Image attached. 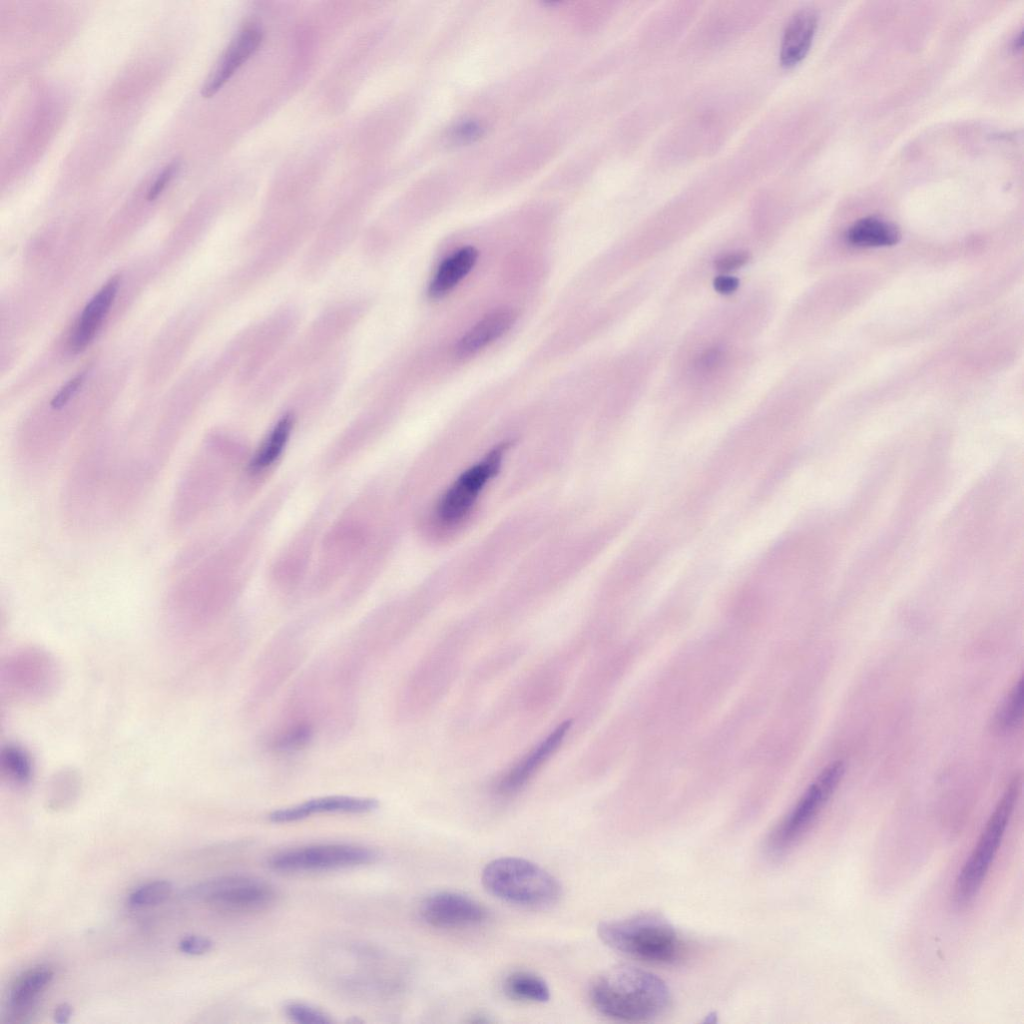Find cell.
I'll return each mask as SVG.
<instances>
[{"label":"cell","mask_w":1024,"mask_h":1024,"mask_svg":"<svg viewBox=\"0 0 1024 1024\" xmlns=\"http://www.w3.org/2000/svg\"><path fill=\"white\" fill-rule=\"evenodd\" d=\"M378 854L353 844H315L288 849L270 857L269 866L280 872H314L373 863Z\"/></svg>","instance_id":"9"},{"label":"cell","mask_w":1024,"mask_h":1024,"mask_svg":"<svg viewBox=\"0 0 1024 1024\" xmlns=\"http://www.w3.org/2000/svg\"><path fill=\"white\" fill-rule=\"evenodd\" d=\"M1024 681L1021 677L1000 703L993 716L995 732L1008 733L1021 725L1024 705Z\"/></svg>","instance_id":"23"},{"label":"cell","mask_w":1024,"mask_h":1024,"mask_svg":"<svg viewBox=\"0 0 1024 1024\" xmlns=\"http://www.w3.org/2000/svg\"><path fill=\"white\" fill-rule=\"evenodd\" d=\"M724 354L719 348H710L699 357L696 366L703 374L712 373L723 363Z\"/></svg>","instance_id":"30"},{"label":"cell","mask_w":1024,"mask_h":1024,"mask_svg":"<svg viewBox=\"0 0 1024 1024\" xmlns=\"http://www.w3.org/2000/svg\"><path fill=\"white\" fill-rule=\"evenodd\" d=\"M120 279L119 275L109 279L84 307L70 338L72 352L86 349L97 335L115 300Z\"/></svg>","instance_id":"14"},{"label":"cell","mask_w":1024,"mask_h":1024,"mask_svg":"<svg viewBox=\"0 0 1024 1024\" xmlns=\"http://www.w3.org/2000/svg\"><path fill=\"white\" fill-rule=\"evenodd\" d=\"M738 279L732 276L721 275L715 278L713 285L717 292L721 294H730L734 292L738 287Z\"/></svg>","instance_id":"33"},{"label":"cell","mask_w":1024,"mask_h":1024,"mask_svg":"<svg viewBox=\"0 0 1024 1024\" xmlns=\"http://www.w3.org/2000/svg\"><path fill=\"white\" fill-rule=\"evenodd\" d=\"M173 891V885L166 880H157L146 883L134 890L128 898L133 907H148L157 905L167 900Z\"/></svg>","instance_id":"24"},{"label":"cell","mask_w":1024,"mask_h":1024,"mask_svg":"<svg viewBox=\"0 0 1024 1024\" xmlns=\"http://www.w3.org/2000/svg\"><path fill=\"white\" fill-rule=\"evenodd\" d=\"M292 426L293 420L290 416H285L276 423L251 459V472L263 471L275 463L288 442Z\"/></svg>","instance_id":"20"},{"label":"cell","mask_w":1024,"mask_h":1024,"mask_svg":"<svg viewBox=\"0 0 1024 1024\" xmlns=\"http://www.w3.org/2000/svg\"><path fill=\"white\" fill-rule=\"evenodd\" d=\"M588 994L599 1013L624 1022L653 1020L671 1004L670 990L661 978L627 965L601 973L590 984Z\"/></svg>","instance_id":"1"},{"label":"cell","mask_w":1024,"mask_h":1024,"mask_svg":"<svg viewBox=\"0 0 1024 1024\" xmlns=\"http://www.w3.org/2000/svg\"><path fill=\"white\" fill-rule=\"evenodd\" d=\"M504 991L518 1001L544 1003L550 999L548 984L540 976L528 971H515L504 981Z\"/></svg>","instance_id":"21"},{"label":"cell","mask_w":1024,"mask_h":1024,"mask_svg":"<svg viewBox=\"0 0 1024 1024\" xmlns=\"http://www.w3.org/2000/svg\"><path fill=\"white\" fill-rule=\"evenodd\" d=\"M72 1012L73 1009L68 1003H61L54 1010V1021L59 1024L67 1023L72 1016Z\"/></svg>","instance_id":"34"},{"label":"cell","mask_w":1024,"mask_h":1024,"mask_svg":"<svg viewBox=\"0 0 1024 1024\" xmlns=\"http://www.w3.org/2000/svg\"><path fill=\"white\" fill-rule=\"evenodd\" d=\"M597 933L611 949L650 963H676L685 951V944L675 928L657 915L605 921L598 925Z\"/></svg>","instance_id":"2"},{"label":"cell","mask_w":1024,"mask_h":1024,"mask_svg":"<svg viewBox=\"0 0 1024 1024\" xmlns=\"http://www.w3.org/2000/svg\"><path fill=\"white\" fill-rule=\"evenodd\" d=\"M1 772L13 785L18 787L30 783L34 773V763L29 752L17 744H7L0 755Z\"/></svg>","instance_id":"22"},{"label":"cell","mask_w":1024,"mask_h":1024,"mask_svg":"<svg viewBox=\"0 0 1024 1024\" xmlns=\"http://www.w3.org/2000/svg\"><path fill=\"white\" fill-rule=\"evenodd\" d=\"M263 39V32L257 24L245 25L232 39L217 65L206 79L201 94L212 97L234 75V73L255 53Z\"/></svg>","instance_id":"11"},{"label":"cell","mask_w":1024,"mask_h":1024,"mask_svg":"<svg viewBox=\"0 0 1024 1024\" xmlns=\"http://www.w3.org/2000/svg\"><path fill=\"white\" fill-rule=\"evenodd\" d=\"M1021 790V776L1015 775L990 815L975 847L961 868L953 888L959 907L969 905L978 894L993 863Z\"/></svg>","instance_id":"4"},{"label":"cell","mask_w":1024,"mask_h":1024,"mask_svg":"<svg viewBox=\"0 0 1024 1024\" xmlns=\"http://www.w3.org/2000/svg\"><path fill=\"white\" fill-rule=\"evenodd\" d=\"M481 882L494 897L523 908L545 909L561 896V885L553 875L518 857H501L487 863Z\"/></svg>","instance_id":"3"},{"label":"cell","mask_w":1024,"mask_h":1024,"mask_svg":"<svg viewBox=\"0 0 1024 1024\" xmlns=\"http://www.w3.org/2000/svg\"><path fill=\"white\" fill-rule=\"evenodd\" d=\"M85 373H80L69 380L52 398L50 406L55 410L63 408L78 392L84 382Z\"/></svg>","instance_id":"27"},{"label":"cell","mask_w":1024,"mask_h":1024,"mask_svg":"<svg viewBox=\"0 0 1024 1024\" xmlns=\"http://www.w3.org/2000/svg\"><path fill=\"white\" fill-rule=\"evenodd\" d=\"M844 773L845 763L842 760L833 761L822 770L792 811L770 835L767 847L772 855L786 853L803 837L839 786Z\"/></svg>","instance_id":"6"},{"label":"cell","mask_w":1024,"mask_h":1024,"mask_svg":"<svg viewBox=\"0 0 1024 1024\" xmlns=\"http://www.w3.org/2000/svg\"><path fill=\"white\" fill-rule=\"evenodd\" d=\"M376 799L354 796H324L297 805L275 810L269 814L273 823H291L322 813H368L377 809Z\"/></svg>","instance_id":"12"},{"label":"cell","mask_w":1024,"mask_h":1024,"mask_svg":"<svg viewBox=\"0 0 1024 1024\" xmlns=\"http://www.w3.org/2000/svg\"><path fill=\"white\" fill-rule=\"evenodd\" d=\"M508 447L507 442L497 445L449 486L434 510L438 525L450 529L468 516L484 486L497 474Z\"/></svg>","instance_id":"7"},{"label":"cell","mask_w":1024,"mask_h":1024,"mask_svg":"<svg viewBox=\"0 0 1024 1024\" xmlns=\"http://www.w3.org/2000/svg\"><path fill=\"white\" fill-rule=\"evenodd\" d=\"M53 979V971L45 966L29 969L17 978L9 994V1006L13 1016L22 1018L28 1014L38 995Z\"/></svg>","instance_id":"19"},{"label":"cell","mask_w":1024,"mask_h":1024,"mask_svg":"<svg viewBox=\"0 0 1024 1024\" xmlns=\"http://www.w3.org/2000/svg\"><path fill=\"white\" fill-rule=\"evenodd\" d=\"M517 313L511 308L494 310L473 325L457 342L455 353L465 358L503 336L514 325Z\"/></svg>","instance_id":"16"},{"label":"cell","mask_w":1024,"mask_h":1024,"mask_svg":"<svg viewBox=\"0 0 1024 1024\" xmlns=\"http://www.w3.org/2000/svg\"><path fill=\"white\" fill-rule=\"evenodd\" d=\"M571 726L565 721L555 728L536 748L517 763L497 784L500 795L509 796L520 789L532 778L535 772L557 751Z\"/></svg>","instance_id":"13"},{"label":"cell","mask_w":1024,"mask_h":1024,"mask_svg":"<svg viewBox=\"0 0 1024 1024\" xmlns=\"http://www.w3.org/2000/svg\"><path fill=\"white\" fill-rule=\"evenodd\" d=\"M287 1017L299 1024H328L333 1022L322 1010L301 1002H291L285 1006Z\"/></svg>","instance_id":"26"},{"label":"cell","mask_w":1024,"mask_h":1024,"mask_svg":"<svg viewBox=\"0 0 1024 1024\" xmlns=\"http://www.w3.org/2000/svg\"><path fill=\"white\" fill-rule=\"evenodd\" d=\"M846 240L856 247H886L899 242L901 234L893 223L876 216L854 222L846 232Z\"/></svg>","instance_id":"18"},{"label":"cell","mask_w":1024,"mask_h":1024,"mask_svg":"<svg viewBox=\"0 0 1024 1024\" xmlns=\"http://www.w3.org/2000/svg\"><path fill=\"white\" fill-rule=\"evenodd\" d=\"M3 693L20 703H38L51 697L60 683L56 659L38 647H22L10 653L1 665Z\"/></svg>","instance_id":"5"},{"label":"cell","mask_w":1024,"mask_h":1024,"mask_svg":"<svg viewBox=\"0 0 1024 1024\" xmlns=\"http://www.w3.org/2000/svg\"><path fill=\"white\" fill-rule=\"evenodd\" d=\"M187 896L203 900L219 911L245 914L268 908L276 892L258 878L225 876L199 883L187 891Z\"/></svg>","instance_id":"8"},{"label":"cell","mask_w":1024,"mask_h":1024,"mask_svg":"<svg viewBox=\"0 0 1024 1024\" xmlns=\"http://www.w3.org/2000/svg\"><path fill=\"white\" fill-rule=\"evenodd\" d=\"M212 948L213 942L211 939L198 935L184 937L178 944V949L182 953L192 956L204 955L211 951Z\"/></svg>","instance_id":"29"},{"label":"cell","mask_w":1024,"mask_h":1024,"mask_svg":"<svg viewBox=\"0 0 1024 1024\" xmlns=\"http://www.w3.org/2000/svg\"><path fill=\"white\" fill-rule=\"evenodd\" d=\"M50 802L54 806L66 804L76 795L79 778L72 770H62L55 774L50 783Z\"/></svg>","instance_id":"25"},{"label":"cell","mask_w":1024,"mask_h":1024,"mask_svg":"<svg viewBox=\"0 0 1024 1024\" xmlns=\"http://www.w3.org/2000/svg\"><path fill=\"white\" fill-rule=\"evenodd\" d=\"M179 169H180V162L177 161V160H174V161L170 162L169 164H167L162 169V171L157 175L156 179L152 183V185H151V187H150V189L148 191V194H147V199L149 201L155 200L163 192V190L165 189L167 184L177 174Z\"/></svg>","instance_id":"28"},{"label":"cell","mask_w":1024,"mask_h":1024,"mask_svg":"<svg viewBox=\"0 0 1024 1024\" xmlns=\"http://www.w3.org/2000/svg\"><path fill=\"white\" fill-rule=\"evenodd\" d=\"M818 13L810 7L801 8L789 19L780 45V62L790 67L800 62L810 49L817 25Z\"/></svg>","instance_id":"15"},{"label":"cell","mask_w":1024,"mask_h":1024,"mask_svg":"<svg viewBox=\"0 0 1024 1024\" xmlns=\"http://www.w3.org/2000/svg\"><path fill=\"white\" fill-rule=\"evenodd\" d=\"M420 916L430 926L454 929L483 923L488 918V911L481 903L465 894L439 891L422 901Z\"/></svg>","instance_id":"10"},{"label":"cell","mask_w":1024,"mask_h":1024,"mask_svg":"<svg viewBox=\"0 0 1024 1024\" xmlns=\"http://www.w3.org/2000/svg\"><path fill=\"white\" fill-rule=\"evenodd\" d=\"M478 255L475 247L465 246L447 257L429 284V296L437 299L450 292L472 270Z\"/></svg>","instance_id":"17"},{"label":"cell","mask_w":1024,"mask_h":1024,"mask_svg":"<svg viewBox=\"0 0 1024 1024\" xmlns=\"http://www.w3.org/2000/svg\"><path fill=\"white\" fill-rule=\"evenodd\" d=\"M749 260V254L746 251H736L724 254L716 259L715 266L717 269L722 271H730L737 269Z\"/></svg>","instance_id":"31"},{"label":"cell","mask_w":1024,"mask_h":1024,"mask_svg":"<svg viewBox=\"0 0 1024 1024\" xmlns=\"http://www.w3.org/2000/svg\"><path fill=\"white\" fill-rule=\"evenodd\" d=\"M480 135L481 127L472 121L460 124L453 132V137L460 142L473 141Z\"/></svg>","instance_id":"32"}]
</instances>
